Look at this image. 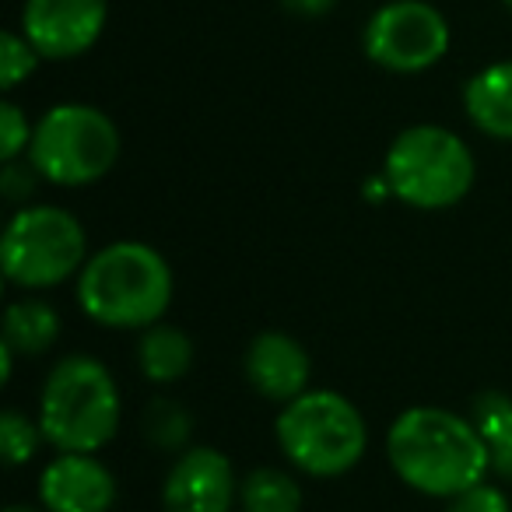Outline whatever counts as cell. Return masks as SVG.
I'll use <instances>...</instances> for the list:
<instances>
[{
	"instance_id": "1",
	"label": "cell",
	"mask_w": 512,
	"mask_h": 512,
	"mask_svg": "<svg viewBox=\"0 0 512 512\" xmlns=\"http://www.w3.org/2000/svg\"><path fill=\"white\" fill-rule=\"evenodd\" d=\"M390 467L407 488L456 498L488 477L491 456L470 418L442 407H407L386 435Z\"/></svg>"
},
{
	"instance_id": "2",
	"label": "cell",
	"mask_w": 512,
	"mask_h": 512,
	"mask_svg": "<svg viewBox=\"0 0 512 512\" xmlns=\"http://www.w3.org/2000/svg\"><path fill=\"white\" fill-rule=\"evenodd\" d=\"M172 267L144 242H113L81 267L78 306L113 330H148L172 306Z\"/></svg>"
},
{
	"instance_id": "3",
	"label": "cell",
	"mask_w": 512,
	"mask_h": 512,
	"mask_svg": "<svg viewBox=\"0 0 512 512\" xmlns=\"http://www.w3.org/2000/svg\"><path fill=\"white\" fill-rule=\"evenodd\" d=\"M43 439L60 453H99L120 428V386L99 358L67 355L53 365L39 397Z\"/></svg>"
},
{
	"instance_id": "4",
	"label": "cell",
	"mask_w": 512,
	"mask_h": 512,
	"mask_svg": "<svg viewBox=\"0 0 512 512\" xmlns=\"http://www.w3.org/2000/svg\"><path fill=\"white\" fill-rule=\"evenodd\" d=\"M474 155L467 141L439 123H418L393 137L383 176L393 197L418 211H442L460 204L474 186Z\"/></svg>"
},
{
	"instance_id": "5",
	"label": "cell",
	"mask_w": 512,
	"mask_h": 512,
	"mask_svg": "<svg viewBox=\"0 0 512 512\" xmlns=\"http://www.w3.org/2000/svg\"><path fill=\"white\" fill-rule=\"evenodd\" d=\"M278 446L302 474L341 477L365 456L369 425L341 393L306 390L278 414Z\"/></svg>"
},
{
	"instance_id": "6",
	"label": "cell",
	"mask_w": 512,
	"mask_h": 512,
	"mask_svg": "<svg viewBox=\"0 0 512 512\" xmlns=\"http://www.w3.org/2000/svg\"><path fill=\"white\" fill-rule=\"evenodd\" d=\"M120 158V130L113 116L85 102H60L46 109L32 130L29 162L53 186L99 183Z\"/></svg>"
},
{
	"instance_id": "7",
	"label": "cell",
	"mask_w": 512,
	"mask_h": 512,
	"mask_svg": "<svg viewBox=\"0 0 512 512\" xmlns=\"http://www.w3.org/2000/svg\"><path fill=\"white\" fill-rule=\"evenodd\" d=\"M85 225L71 211L39 204L22 207L0 239V271L18 288H53L88 264Z\"/></svg>"
},
{
	"instance_id": "8",
	"label": "cell",
	"mask_w": 512,
	"mask_h": 512,
	"mask_svg": "<svg viewBox=\"0 0 512 512\" xmlns=\"http://www.w3.org/2000/svg\"><path fill=\"white\" fill-rule=\"evenodd\" d=\"M449 43V18L428 0H386L362 32L365 57L390 74L432 71L449 53Z\"/></svg>"
},
{
	"instance_id": "9",
	"label": "cell",
	"mask_w": 512,
	"mask_h": 512,
	"mask_svg": "<svg viewBox=\"0 0 512 512\" xmlns=\"http://www.w3.org/2000/svg\"><path fill=\"white\" fill-rule=\"evenodd\" d=\"M109 0H25L22 32L43 60H78L102 39Z\"/></svg>"
},
{
	"instance_id": "10",
	"label": "cell",
	"mask_w": 512,
	"mask_h": 512,
	"mask_svg": "<svg viewBox=\"0 0 512 512\" xmlns=\"http://www.w3.org/2000/svg\"><path fill=\"white\" fill-rule=\"evenodd\" d=\"M239 481L225 453L197 446L172 463L162 488L165 512H232Z\"/></svg>"
},
{
	"instance_id": "11",
	"label": "cell",
	"mask_w": 512,
	"mask_h": 512,
	"mask_svg": "<svg viewBox=\"0 0 512 512\" xmlns=\"http://www.w3.org/2000/svg\"><path fill=\"white\" fill-rule=\"evenodd\" d=\"M46 512H109L116 502V477L95 453H60L39 477Z\"/></svg>"
},
{
	"instance_id": "12",
	"label": "cell",
	"mask_w": 512,
	"mask_h": 512,
	"mask_svg": "<svg viewBox=\"0 0 512 512\" xmlns=\"http://www.w3.org/2000/svg\"><path fill=\"white\" fill-rule=\"evenodd\" d=\"M309 376H313V362L295 337L278 330L253 337L246 351V379L260 397L274 404H292L309 390Z\"/></svg>"
},
{
	"instance_id": "13",
	"label": "cell",
	"mask_w": 512,
	"mask_h": 512,
	"mask_svg": "<svg viewBox=\"0 0 512 512\" xmlns=\"http://www.w3.org/2000/svg\"><path fill=\"white\" fill-rule=\"evenodd\" d=\"M463 113L481 134L512 141V60H498L463 85Z\"/></svg>"
},
{
	"instance_id": "14",
	"label": "cell",
	"mask_w": 512,
	"mask_h": 512,
	"mask_svg": "<svg viewBox=\"0 0 512 512\" xmlns=\"http://www.w3.org/2000/svg\"><path fill=\"white\" fill-rule=\"evenodd\" d=\"M137 362H141V372L151 383H176L193 365V341L179 327L155 323V327L144 330Z\"/></svg>"
},
{
	"instance_id": "15",
	"label": "cell",
	"mask_w": 512,
	"mask_h": 512,
	"mask_svg": "<svg viewBox=\"0 0 512 512\" xmlns=\"http://www.w3.org/2000/svg\"><path fill=\"white\" fill-rule=\"evenodd\" d=\"M60 337V316L43 299H18L4 313V344L22 355H43Z\"/></svg>"
},
{
	"instance_id": "16",
	"label": "cell",
	"mask_w": 512,
	"mask_h": 512,
	"mask_svg": "<svg viewBox=\"0 0 512 512\" xmlns=\"http://www.w3.org/2000/svg\"><path fill=\"white\" fill-rule=\"evenodd\" d=\"M470 421L481 432L484 446L491 456V470L502 477H512V397L498 390H488L474 397Z\"/></svg>"
},
{
	"instance_id": "17",
	"label": "cell",
	"mask_w": 512,
	"mask_h": 512,
	"mask_svg": "<svg viewBox=\"0 0 512 512\" xmlns=\"http://www.w3.org/2000/svg\"><path fill=\"white\" fill-rule=\"evenodd\" d=\"M242 512H302V488L278 467H256L239 481Z\"/></svg>"
},
{
	"instance_id": "18",
	"label": "cell",
	"mask_w": 512,
	"mask_h": 512,
	"mask_svg": "<svg viewBox=\"0 0 512 512\" xmlns=\"http://www.w3.org/2000/svg\"><path fill=\"white\" fill-rule=\"evenodd\" d=\"M39 50L25 39V32H4L0 36V88L15 92L22 81H29L39 67Z\"/></svg>"
},
{
	"instance_id": "19",
	"label": "cell",
	"mask_w": 512,
	"mask_h": 512,
	"mask_svg": "<svg viewBox=\"0 0 512 512\" xmlns=\"http://www.w3.org/2000/svg\"><path fill=\"white\" fill-rule=\"evenodd\" d=\"M39 442H43V428L39 421H29L22 411H4L0 414V449L11 467H22L36 456Z\"/></svg>"
},
{
	"instance_id": "20",
	"label": "cell",
	"mask_w": 512,
	"mask_h": 512,
	"mask_svg": "<svg viewBox=\"0 0 512 512\" xmlns=\"http://www.w3.org/2000/svg\"><path fill=\"white\" fill-rule=\"evenodd\" d=\"M144 425H148V439L155 442V446L176 449V446H183L186 435H190V414H186L176 400H155V404L148 407Z\"/></svg>"
},
{
	"instance_id": "21",
	"label": "cell",
	"mask_w": 512,
	"mask_h": 512,
	"mask_svg": "<svg viewBox=\"0 0 512 512\" xmlns=\"http://www.w3.org/2000/svg\"><path fill=\"white\" fill-rule=\"evenodd\" d=\"M32 130H36V123H29L22 106L4 102V106H0V158H4V162L22 158L32 144Z\"/></svg>"
},
{
	"instance_id": "22",
	"label": "cell",
	"mask_w": 512,
	"mask_h": 512,
	"mask_svg": "<svg viewBox=\"0 0 512 512\" xmlns=\"http://www.w3.org/2000/svg\"><path fill=\"white\" fill-rule=\"evenodd\" d=\"M449 512H512L505 491L491 488V484H474V488L460 491L456 498H449Z\"/></svg>"
},
{
	"instance_id": "23",
	"label": "cell",
	"mask_w": 512,
	"mask_h": 512,
	"mask_svg": "<svg viewBox=\"0 0 512 512\" xmlns=\"http://www.w3.org/2000/svg\"><path fill=\"white\" fill-rule=\"evenodd\" d=\"M36 176L39 172L32 169V162H4V176H0V190H4V197L8 200H25L32 193V186H36Z\"/></svg>"
},
{
	"instance_id": "24",
	"label": "cell",
	"mask_w": 512,
	"mask_h": 512,
	"mask_svg": "<svg viewBox=\"0 0 512 512\" xmlns=\"http://www.w3.org/2000/svg\"><path fill=\"white\" fill-rule=\"evenodd\" d=\"M341 0H281V8L292 11L295 18H323L337 8Z\"/></svg>"
},
{
	"instance_id": "25",
	"label": "cell",
	"mask_w": 512,
	"mask_h": 512,
	"mask_svg": "<svg viewBox=\"0 0 512 512\" xmlns=\"http://www.w3.org/2000/svg\"><path fill=\"white\" fill-rule=\"evenodd\" d=\"M4 512H39V509H29V505H8Z\"/></svg>"
},
{
	"instance_id": "26",
	"label": "cell",
	"mask_w": 512,
	"mask_h": 512,
	"mask_svg": "<svg viewBox=\"0 0 512 512\" xmlns=\"http://www.w3.org/2000/svg\"><path fill=\"white\" fill-rule=\"evenodd\" d=\"M502 4H505V11H512V0H502Z\"/></svg>"
}]
</instances>
